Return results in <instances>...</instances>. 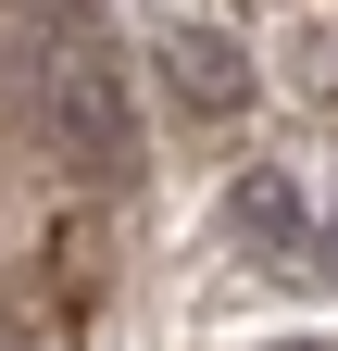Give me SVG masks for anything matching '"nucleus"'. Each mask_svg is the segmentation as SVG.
Listing matches in <instances>:
<instances>
[{"mask_svg":"<svg viewBox=\"0 0 338 351\" xmlns=\"http://www.w3.org/2000/svg\"><path fill=\"white\" fill-rule=\"evenodd\" d=\"M163 63H176V88H188L200 113H238V101H250V63H238V38H213V25H176V38H163Z\"/></svg>","mask_w":338,"mask_h":351,"instance_id":"f03ea898","label":"nucleus"},{"mask_svg":"<svg viewBox=\"0 0 338 351\" xmlns=\"http://www.w3.org/2000/svg\"><path fill=\"white\" fill-rule=\"evenodd\" d=\"M226 226H238L250 251H313V226H301V189H288V176H238Z\"/></svg>","mask_w":338,"mask_h":351,"instance_id":"7ed1b4c3","label":"nucleus"},{"mask_svg":"<svg viewBox=\"0 0 338 351\" xmlns=\"http://www.w3.org/2000/svg\"><path fill=\"white\" fill-rule=\"evenodd\" d=\"M38 138L63 163H125V63L113 51H51V75H38Z\"/></svg>","mask_w":338,"mask_h":351,"instance_id":"f257e3e1","label":"nucleus"}]
</instances>
